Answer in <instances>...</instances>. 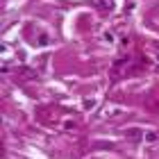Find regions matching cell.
Returning <instances> with one entry per match:
<instances>
[{
  "instance_id": "obj_1",
  "label": "cell",
  "mask_w": 159,
  "mask_h": 159,
  "mask_svg": "<svg viewBox=\"0 0 159 159\" xmlns=\"http://www.w3.org/2000/svg\"><path fill=\"white\" fill-rule=\"evenodd\" d=\"M123 136H125V141H129V143H139V141H143V136H146V129L143 127H127L125 132H123Z\"/></svg>"
},
{
  "instance_id": "obj_2",
  "label": "cell",
  "mask_w": 159,
  "mask_h": 159,
  "mask_svg": "<svg viewBox=\"0 0 159 159\" xmlns=\"http://www.w3.org/2000/svg\"><path fill=\"white\" fill-rule=\"evenodd\" d=\"M93 9H98V11H102V14H111L114 11V0H89Z\"/></svg>"
},
{
  "instance_id": "obj_3",
  "label": "cell",
  "mask_w": 159,
  "mask_h": 159,
  "mask_svg": "<svg viewBox=\"0 0 159 159\" xmlns=\"http://www.w3.org/2000/svg\"><path fill=\"white\" fill-rule=\"evenodd\" d=\"M157 139H159L157 129H146V136H143V141H146V143H155Z\"/></svg>"
}]
</instances>
